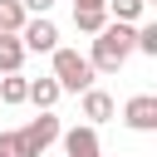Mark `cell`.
Returning a JSON list of instances; mask_svg holds the SVG:
<instances>
[{
  "label": "cell",
  "instance_id": "cell-2",
  "mask_svg": "<svg viewBox=\"0 0 157 157\" xmlns=\"http://www.w3.org/2000/svg\"><path fill=\"white\" fill-rule=\"evenodd\" d=\"M49 59H54V74H49V78L59 83V93H88V88H93L98 74H93V64H88L78 49H64V44H59Z\"/></svg>",
  "mask_w": 157,
  "mask_h": 157
},
{
  "label": "cell",
  "instance_id": "cell-5",
  "mask_svg": "<svg viewBox=\"0 0 157 157\" xmlns=\"http://www.w3.org/2000/svg\"><path fill=\"white\" fill-rule=\"evenodd\" d=\"M123 123H128L132 132H157V98H152V93H132V98L123 103Z\"/></svg>",
  "mask_w": 157,
  "mask_h": 157
},
{
  "label": "cell",
  "instance_id": "cell-9",
  "mask_svg": "<svg viewBox=\"0 0 157 157\" xmlns=\"http://www.w3.org/2000/svg\"><path fill=\"white\" fill-rule=\"evenodd\" d=\"M103 10H108V20H118V25H137V20L147 15L142 0H103Z\"/></svg>",
  "mask_w": 157,
  "mask_h": 157
},
{
  "label": "cell",
  "instance_id": "cell-14",
  "mask_svg": "<svg viewBox=\"0 0 157 157\" xmlns=\"http://www.w3.org/2000/svg\"><path fill=\"white\" fill-rule=\"evenodd\" d=\"M20 10H25V15H49L54 0H20Z\"/></svg>",
  "mask_w": 157,
  "mask_h": 157
},
{
  "label": "cell",
  "instance_id": "cell-10",
  "mask_svg": "<svg viewBox=\"0 0 157 157\" xmlns=\"http://www.w3.org/2000/svg\"><path fill=\"white\" fill-rule=\"evenodd\" d=\"M20 64H25L20 34H0V74H20Z\"/></svg>",
  "mask_w": 157,
  "mask_h": 157
},
{
  "label": "cell",
  "instance_id": "cell-11",
  "mask_svg": "<svg viewBox=\"0 0 157 157\" xmlns=\"http://www.w3.org/2000/svg\"><path fill=\"white\" fill-rule=\"evenodd\" d=\"M25 93H29V78H25V74H5V78H0V103H5V108H20Z\"/></svg>",
  "mask_w": 157,
  "mask_h": 157
},
{
  "label": "cell",
  "instance_id": "cell-12",
  "mask_svg": "<svg viewBox=\"0 0 157 157\" xmlns=\"http://www.w3.org/2000/svg\"><path fill=\"white\" fill-rule=\"evenodd\" d=\"M25 10H20V0H0V34H20L25 29Z\"/></svg>",
  "mask_w": 157,
  "mask_h": 157
},
{
  "label": "cell",
  "instance_id": "cell-8",
  "mask_svg": "<svg viewBox=\"0 0 157 157\" xmlns=\"http://www.w3.org/2000/svg\"><path fill=\"white\" fill-rule=\"evenodd\" d=\"M25 103H34L39 113H54V103H59V83H54V78H29Z\"/></svg>",
  "mask_w": 157,
  "mask_h": 157
},
{
  "label": "cell",
  "instance_id": "cell-6",
  "mask_svg": "<svg viewBox=\"0 0 157 157\" xmlns=\"http://www.w3.org/2000/svg\"><path fill=\"white\" fill-rule=\"evenodd\" d=\"M59 142H64V157H103V147H98V128H64L59 132Z\"/></svg>",
  "mask_w": 157,
  "mask_h": 157
},
{
  "label": "cell",
  "instance_id": "cell-15",
  "mask_svg": "<svg viewBox=\"0 0 157 157\" xmlns=\"http://www.w3.org/2000/svg\"><path fill=\"white\" fill-rule=\"evenodd\" d=\"M0 157H15V137L10 132H0Z\"/></svg>",
  "mask_w": 157,
  "mask_h": 157
},
{
  "label": "cell",
  "instance_id": "cell-1",
  "mask_svg": "<svg viewBox=\"0 0 157 157\" xmlns=\"http://www.w3.org/2000/svg\"><path fill=\"white\" fill-rule=\"evenodd\" d=\"M128 54H132V25L108 20V25L93 34V49H88L83 59L93 64V74H118V69L128 64Z\"/></svg>",
  "mask_w": 157,
  "mask_h": 157
},
{
  "label": "cell",
  "instance_id": "cell-4",
  "mask_svg": "<svg viewBox=\"0 0 157 157\" xmlns=\"http://www.w3.org/2000/svg\"><path fill=\"white\" fill-rule=\"evenodd\" d=\"M20 44H25V54H54L59 49V25L49 15H29L25 29H20Z\"/></svg>",
  "mask_w": 157,
  "mask_h": 157
},
{
  "label": "cell",
  "instance_id": "cell-3",
  "mask_svg": "<svg viewBox=\"0 0 157 157\" xmlns=\"http://www.w3.org/2000/svg\"><path fill=\"white\" fill-rule=\"evenodd\" d=\"M59 132H64V123H59L54 113L29 118L25 128H15V132H10V137H15V157H44V152L59 142Z\"/></svg>",
  "mask_w": 157,
  "mask_h": 157
},
{
  "label": "cell",
  "instance_id": "cell-13",
  "mask_svg": "<svg viewBox=\"0 0 157 157\" xmlns=\"http://www.w3.org/2000/svg\"><path fill=\"white\" fill-rule=\"evenodd\" d=\"M74 25L83 29V34H98L103 25H108V10L98 5V10H74Z\"/></svg>",
  "mask_w": 157,
  "mask_h": 157
},
{
  "label": "cell",
  "instance_id": "cell-16",
  "mask_svg": "<svg viewBox=\"0 0 157 157\" xmlns=\"http://www.w3.org/2000/svg\"><path fill=\"white\" fill-rule=\"evenodd\" d=\"M103 0H74V10H98Z\"/></svg>",
  "mask_w": 157,
  "mask_h": 157
},
{
  "label": "cell",
  "instance_id": "cell-7",
  "mask_svg": "<svg viewBox=\"0 0 157 157\" xmlns=\"http://www.w3.org/2000/svg\"><path fill=\"white\" fill-rule=\"evenodd\" d=\"M78 98H83V118H88V128H98V123H108V118L118 113L113 93H103V88H88V93H78Z\"/></svg>",
  "mask_w": 157,
  "mask_h": 157
}]
</instances>
